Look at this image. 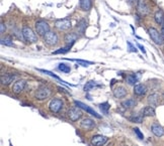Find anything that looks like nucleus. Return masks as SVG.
<instances>
[{
  "mask_svg": "<svg viewBox=\"0 0 164 146\" xmlns=\"http://www.w3.org/2000/svg\"><path fill=\"white\" fill-rule=\"evenodd\" d=\"M126 81L129 85H134L137 84V82H138V78H137L135 75H129V76L126 78Z\"/></svg>",
  "mask_w": 164,
  "mask_h": 146,
  "instance_id": "bb28decb",
  "label": "nucleus"
},
{
  "mask_svg": "<svg viewBox=\"0 0 164 146\" xmlns=\"http://www.w3.org/2000/svg\"><path fill=\"white\" fill-rule=\"evenodd\" d=\"M25 80H18V81H16L13 84V87H12L13 93H15V94L21 93L22 91L25 90Z\"/></svg>",
  "mask_w": 164,
  "mask_h": 146,
  "instance_id": "ddd939ff",
  "label": "nucleus"
},
{
  "mask_svg": "<svg viewBox=\"0 0 164 146\" xmlns=\"http://www.w3.org/2000/svg\"><path fill=\"white\" fill-rule=\"evenodd\" d=\"M1 45H7V46H13L14 45H13V42L10 41V39H8V38H2L1 39Z\"/></svg>",
  "mask_w": 164,
  "mask_h": 146,
  "instance_id": "2f4dec72",
  "label": "nucleus"
},
{
  "mask_svg": "<svg viewBox=\"0 0 164 146\" xmlns=\"http://www.w3.org/2000/svg\"><path fill=\"white\" fill-rule=\"evenodd\" d=\"M72 45H67L65 47H61V49H59L58 50H56V52H54L53 54H66L69 52V49H71Z\"/></svg>",
  "mask_w": 164,
  "mask_h": 146,
  "instance_id": "7c9ffc66",
  "label": "nucleus"
},
{
  "mask_svg": "<svg viewBox=\"0 0 164 146\" xmlns=\"http://www.w3.org/2000/svg\"><path fill=\"white\" fill-rule=\"evenodd\" d=\"M80 8L83 11H89L92 7V0H80Z\"/></svg>",
  "mask_w": 164,
  "mask_h": 146,
  "instance_id": "aec40b11",
  "label": "nucleus"
},
{
  "mask_svg": "<svg viewBox=\"0 0 164 146\" xmlns=\"http://www.w3.org/2000/svg\"><path fill=\"white\" fill-rule=\"evenodd\" d=\"M22 36L25 38V41L27 42H37L38 41V36L34 33V31L29 26H25L22 28Z\"/></svg>",
  "mask_w": 164,
  "mask_h": 146,
  "instance_id": "f257e3e1",
  "label": "nucleus"
},
{
  "mask_svg": "<svg viewBox=\"0 0 164 146\" xmlns=\"http://www.w3.org/2000/svg\"><path fill=\"white\" fill-rule=\"evenodd\" d=\"M44 41L49 46H55L58 43V35L54 31H49L48 33L44 35Z\"/></svg>",
  "mask_w": 164,
  "mask_h": 146,
  "instance_id": "20e7f679",
  "label": "nucleus"
},
{
  "mask_svg": "<svg viewBox=\"0 0 164 146\" xmlns=\"http://www.w3.org/2000/svg\"><path fill=\"white\" fill-rule=\"evenodd\" d=\"M134 132L137 134V136H138L139 139H143V138H144L143 134H142L141 131H140V129H139V128H134Z\"/></svg>",
  "mask_w": 164,
  "mask_h": 146,
  "instance_id": "473e14b6",
  "label": "nucleus"
},
{
  "mask_svg": "<svg viewBox=\"0 0 164 146\" xmlns=\"http://www.w3.org/2000/svg\"><path fill=\"white\" fill-rule=\"evenodd\" d=\"M143 114H133L130 117V120L135 123H142L143 122Z\"/></svg>",
  "mask_w": 164,
  "mask_h": 146,
  "instance_id": "a878e982",
  "label": "nucleus"
},
{
  "mask_svg": "<svg viewBox=\"0 0 164 146\" xmlns=\"http://www.w3.org/2000/svg\"><path fill=\"white\" fill-rule=\"evenodd\" d=\"M127 45H129V47H130V50H131V52H137V49H136V47L135 46H133V45H132V43L130 42V41H127Z\"/></svg>",
  "mask_w": 164,
  "mask_h": 146,
  "instance_id": "72a5a7b5",
  "label": "nucleus"
},
{
  "mask_svg": "<svg viewBox=\"0 0 164 146\" xmlns=\"http://www.w3.org/2000/svg\"><path fill=\"white\" fill-rule=\"evenodd\" d=\"M74 103H75V105H76V106H78V107H79L80 109H83L84 111H86L88 114H90V115L94 116V117H96V118H100V115H98V114H97V113L94 111V110L91 109L90 107H88L87 105L83 104V103H82V102L75 101V102H74Z\"/></svg>",
  "mask_w": 164,
  "mask_h": 146,
  "instance_id": "9d476101",
  "label": "nucleus"
},
{
  "mask_svg": "<svg viewBox=\"0 0 164 146\" xmlns=\"http://www.w3.org/2000/svg\"><path fill=\"white\" fill-rule=\"evenodd\" d=\"M137 8H138V12L141 15H147L149 13V7L146 4L145 0H138Z\"/></svg>",
  "mask_w": 164,
  "mask_h": 146,
  "instance_id": "9b49d317",
  "label": "nucleus"
},
{
  "mask_svg": "<svg viewBox=\"0 0 164 146\" xmlns=\"http://www.w3.org/2000/svg\"><path fill=\"white\" fill-rule=\"evenodd\" d=\"M80 126L81 128H83L85 130H91L94 128L95 122L92 119H90V118H85V119H83L80 122Z\"/></svg>",
  "mask_w": 164,
  "mask_h": 146,
  "instance_id": "f8f14e48",
  "label": "nucleus"
},
{
  "mask_svg": "<svg viewBox=\"0 0 164 146\" xmlns=\"http://www.w3.org/2000/svg\"><path fill=\"white\" fill-rule=\"evenodd\" d=\"M138 47L140 49H141V52L143 53V54H146V50H145V47L144 46H142L141 45H140V43H138Z\"/></svg>",
  "mask_w": 164,
  "mask_h": 146,
  "instance_id": "c9c22d12",
  "label": "nucleus"
},
{
  "mask_svg": "<svg viewBox=\"0 0 164 146\" xmlns=\"http://www.w3.org/2000/svg\"><path fill=\"white\" fill-rule=\"evenodd\" d=\"M14 79H15L14 75H11V74L2 75V76H1V84L7 86V85H9L11 82H13Z\"/></svg>",
  "mask_w": 164,
  "mask_h": 146,
  "instance_id": "6ab92c4d",
  "label": "nucleus"
},
{
  "mask_svg": "<svg viewBox=\"0 0 164 146\" xmlns=\"http://www.w3.org/2000/svg\"><path fill=\"white\" fill-rule=\"evenodd\" d=\"M151 131H152V133H153L155 136H157V137H161V136L164 135V129H163V127H161V126L158 125V124L152 125Z\"/></svg>",
  "mask_w": 164,
  "mask_h": 146,
  "instance_id": "f3484780",
  "label": "nucleus"
},
{
  "mask_svg": "<svg viewBox=\"0 0 164 146\" xmlns=\"http://www.w3.org/2000/svg\"><path fill=\"white\" fill-rule=\"evenodd\" d=\"M5 30H6V27H5V24L4 23H1V25H0V32L2 33H4L5 32Z\"/></svg>",
  "mask_w": 164,
  "mask_h": 146,
  "instance_id": "f704fd0d",
  "label": "nucleus"
},
{
  "mask_svg": "<svg viewBox=\"0 0 164 146\" xmlns=\"http://www.w3.org/2000/svg\"><path fill=\"white\" fill-rule=\"evenodd\" d=\"M68 116H69V118H70V120L73 121V122H75V121H77L78 119H80V118H81V116H82V111L80 110L79 107H74V108H72V109L69 110Z\"/></svg>",
  "mask_w": 164,
  "mask_h": 146,
  "instance_id": "6e6552de",
  "label": "nucleus"
},
{
  "mask_svg": "<svg viewBox=\"0 0 164 146\" xmlns=\"http://www.w3.org/2000/svg\"><path fill=\"white\" fill-rule=\"evenodd\" d=\"M50 95H51V90L48 88V87L42 86V87H40V88L37 90L36 95H34V96H36L37 100L43 101V100L47 99V98H48Z\"/></svg>",
  "mask_w": 164,
  "mask_h": 146,
  "instance_id": "39448f33",
  "label": "nucleus"
},
{
  "mask_svg": "<svg viewBox=\"0 0 164 146\" xmlns=\"http://www.w3.org/2000/svg\"><path fill=\"white\" fill-rule=\"evenodd\" d=\"M95 86H97V83L95 81H89L86 83V85L84 86V91L88 92V91H90L91 89L94 88Z\"/></svg>",
  "mask_w": 164,
  "mask_h": 146,
  "instance_id": "c85d7f7f",
  "label": "nucleus"
},
{
  "mask_svg": "<svg viewBox=\"0 0 164 146\" xmlns=\"http://www.w3.org/2000/svg\"><path fill=\"white\" fill-rule=\"evenodd\" d=\"M136 105H137V102L134 99H128L122 103V106L125 109H132L136 107Z\"/></svg>",
  "mask_w": 164,
  "mask_h": 146,
  "instance_id": "4be33fe9",
  "label": "nucleus"
},
{
  "mask_svg": "<svg viewBox=\"0 0 164 146\" xmlns=\"http://www.w3.org/2000/svg\"><path fill=\"white\" fill-rule=\"evenodd\" d=\"M107 137L103 135H95L91 138L90 143L92 146H102L107 143Z\"/></svg>",
  "mask_w": 164,
  "mask_h": 146,
  "instance_id": "1a4fd4ad",
  "label": "nucleus"
},
{
  "mask_svg": "<svg viewBox=\"0 0 164 146\" xmlns=\"http://www.w3.org/2000/svg\"><path fill=\"white\" fill-rule=\"evenodd\" d=\"M62 107H63V101L60 99H53L49 104L50 111L53 113H58Z\"/></svg>",
  "mask_w": 164,
  "mask_h": 146,
  "instance_id": "0eeeda50",
  "label": "nucleus"
},
{
  "mask_svg": "<svg viewBox=\"0 0 164 146\" xmlns=\"http://www.w3.org/2000/svg\"><path fill=\"white\" fill-rule=\"evenodd\" d=\"M78 35L75 32H69L65 35V42L67 43V45H72L74 42L77 41Z\"/></svg>",
  "mask_w": 164,
  "mask_h": 146,
  "instance_id": "dca6fc26",
  "label": "nucleus"
},
{
  "mask_svg": "<svg viewBox=\"0 0 164 146\" xmlns=\"http://www.w3.org/2000/svg\"><path fill=\"white\" fill-rule=\"evenodd\" d=\"M55 26H56V28L60 31H66L71 28V21H70V19H59V20H57L55 22Z\"/></svg>",
  "mask_w": 164,
  "mask_h": 146,
  "instance_id": "423d86ee",
  "label": "nucleus"
},
{
  "mask_svg": "<svg viewBox=\"0 0 164 146\" xmlns=\"http://www.w3.org/2000/svg\"><path fill=\"white\" fill-rule=\"evenodd\" d=\"M147 93V88L143 84H137L134 87V94L137 96H143Z\"/></svg>",
  "mask_w": 164,
  "mask_h": 146,
  "instance_id": "4468645a",
  "label": "nucleus"
},
{
  "mask_svg": "<svg viewBox=\"0 0 164 146\" xmlns=\"http://www.w3.org/2000/svg\"><path fill=\"white\" fill-rule=\"evenodd\" d=\"M142 114L143 116H146V117H153L155 116V109L152 107V106H147L143 110H142Z\"/></svg>",
  "mask_w": 164,
  "mask_h": 146,
  "instance_id": "412c9836",
  "label": "nucleus"
},
{
  "mask_svg": "<svg viewBox=\"0 0 164 146\" xmlns=\"http://www.w3.org/2000/svg\"><path fill=\"white\" fill-rule=\"evenodd\" d=\"M58 69H59V71H61V72H63L65 74H68V73H70V71H71L70 66L66 65V64H60L59 66H58Z\"/></svg>",
  "mask_w": 164,
  "mask_h": 146,
  "instance_id": "cd10ccee",
  "label": "nucleus"
},
{
  "mask_svg": "<svg viewBox=\"0 0 164 146\" xmlns=\"http://www.w3.org/2000/svg\"><path fill=\"white\" fill-rule=\"evenodd\" d=\"M114 96L118 99H121V98H124L127 96V90L122 86H119L115 88L114 90Z\"/></svg>",
  "mask_w": 164,
  "mask_h": 146,
  "instance_id": "2eb2a0df",
  "label": "nucleus"
},
{
  "mask_svg": "<svg viewBox=\"0 0 164 146\" xmlns=\"http://www.w3.org/2000/svg\"><path fill=\"white\" fill-rule=\"evenodd\" d=\"M86 20H84V19H81V20L77 23V26H76V28L77 30L79 31L80 33H84V31H85V28H86Z\"/></svg>",
  "mask_w": 164,
  "mask_h": 146,
  "instance_id": "b1692460",
  "label": "nucleus"
},
{
  "mask_svg": "<svg viewBox=\"0 0 164 146\" xmlns=\"http://www.w3.org/2000/svg\"><path fill=\"white\" fill-rule=\"evenodd\" d=\"M148 33H149L151 39L156 43V45H161L162 43L164 42V39L162 37V34L160 33L156 28H154V27H150V28L148 29Z\"/></svg>",
  "mask_w": 164,
  "mask_h": 146,
  "instance_id": "7ed1b4c3",
  "label": "nucleus"
},
{
  "mask_svg": "<svg viewBox=\"0 0 164 146\" xmlns=\"http://www.w3.org/2000/svg\"><path fill=\"white\" fill-rule=\"evenodd\" d=\"M154 19H155V21L158 23V24H163V22H164V13H163V11L162 10H158V11H156V13L154 15Z\"/></svg>",
  "mask_w": 164,
  "mask_h": 146,
  "instance_id": "5701e85b",
  "label": "nucleus"
},
{
  "mask_svg": "<svg viewBox=\"0 0 164 146\" xmlns=\"http://www.w3.org/2000/svg\"><path fill=\"white\" fill-rule=\"evenodd\" d=\"M161 34H162V37L164 39V22H163V24H162V28H161Z\"/></svg>",
  "mask_w": 164,
  "mask_h": 146,
  "instance_id": "e433bc0d",
  "label": "nucleus"
},
{
  "mask_svg": "<svg viewBox=\"0 0 164 146\" xmlns=\"http://www.w3.org/2000/svg\"><path fill=\"white\" fill-rule=\"evenodd\" d=\"M163 98H164V94H163Z\"/></svg>",
  "mask_w": 164,
  "mask_h": 146,
  "instance_id": "58836bf2",
  "label": "nucleus"
},
{
  "mask_svg": "<svg viewBox=\"0 0 164 146\" xmlns=\"http://www.w3.org/2000/svg\"><path fill=\"white\" fill-rule=\"evenodd\" d=\"M39 71H40L41 73H44V74H46V75H49V76H51V77H53L54 79H56V80H58L59 82H61V83H64V84H66V85H68L69 86V84H67L65 81H63L62 79H60L58 76H56V75H54L52 72H50V71H47V70H41V69H39ZM70 86H72V85H70Z\"/></svg>",
  "mask_w": 164,
  "mask_h": 146,
  "instance_id": "393cba45",
  "label": "nucleus"
},
{
  "mask_svg": "<svg viewBox=\"0 0 164 146\" xmlns=\"http://www.w3.org/2000/svg\"><path fill=\"white\" fill-rule=\"evenodd\" d=\"M109 104L107 103V102H105V103H102V104H100L99 105V108L101 110V112H102L103 114H105V115H107L108 114V109H109Z\"/></svg>",
  "mask_w": 164,
  "mask_h": 146,
  "instance_id": "c756f323",
  "label": "nucleus"
},
{
  "mask_svg": "<svg viewBox=\"0 0 164 146\" xmlns=\"http://www.w3.org/2000/svg\"><path fill=\"white\" fill-rule=\"evenodd\" d=\"M148 103H149L152 107H156L159 103V95L157 93L151 94L150 96L148 97Z\"/></svg>",
  "mask_w": 164,
  "mask_h": 146,
  "instance_id": "a211bd4d",
  "label": "nucleus"
},
{
  "mask_svg": "<svg viewBox=\"0 0 164 146\" xmlns=\"http://www.w3.org/2000/svg\"><path fill=\"white\" fill-rule=\"evenodd\" d=\"M129 1H130L131 3H134V2H136V1H137V0H129Z\"/></svg>",
  "mask_w": 164,
  "mask_h": 146,
  "instance_id": "4c0bfd02",
  "label": "nucleus"
},
{
  "mask_svg": "<svg viewBox=\"0 0 164 146\" xmlns=\"http://www.w3.org/2000/svg\"><path fill=\"white\" fill-rule=\"evenodd\" d=\"M34 28H36V32L39 35H43L44 36L45 34H47L50 31V25L45 20H39L36 22Z\"/></svg>",
  "mask_w": 164,
  "mask_h": 146,
  "instance_id": "f03ea898",
  "label": "nucleus"
}]
</instances>
